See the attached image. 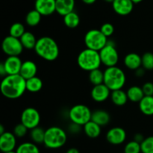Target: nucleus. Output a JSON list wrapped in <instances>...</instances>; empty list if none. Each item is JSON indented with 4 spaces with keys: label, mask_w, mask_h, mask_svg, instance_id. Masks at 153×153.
Returning <instances> with one entry per match:
<instances>
[{
    "label": "nucleus",
    "mask_w": 153,
    "mask_h": 153,
    "mask_svg": "<svg viewBox=\"0 0 153 153\" xmlns=\"http://www.w3.org/2000/svg\"><path fill=\"white\" fill-rule=\"evenodd\" d=\"M0 90L2 95L7 98H19L27 91L26 80L20 74L7 75L1 80Z\"/></svg>",
    "instance_id": "nucleus-1"
},
{
    "label": "nucleus",
    "mask_w": 153,
    "mask_h": 153,
    "mask_svg": "<svg viewBox=\"0 0 153 153\" xmlns=\"http://www.w3.org/2000/svg\"><path fill=\"white\" fill-rule=\"evenodd\" d=\"M34 50L38 56L48 62L56 60L60 53L59 46L57 42L48 36H43L37 39Z\"/></svg>",
    "instance_id": "nucleus-2"
},
{
    "label": "nucleus",
    "mask_w": 153,
    "mask_h": 153,
    "mask_svg": "<svg viewBox=\"0 0 153 153\" xmlns=\"http://www.w3.org/2000/svg\"><path fill=\"white\" fill-rule=\"evenodd\" d=\"M77 63L81 69L86 71H91L100 68L102 64L99 51L86 48L79 52L77 57Z\"/></svg>",
    "instance_id": "nucleus-3"
},
{
    "label": "nucleus",
    "mask_w": 153,
    "mask_h": 153,
    "mask_svg": "<svg viewBox=\"0 0 153 153\" xmlns=\"http://www.w3.org/2000/svg\"><path fill=\"white\" fill-rule=\"evenodd\" d=\"M67 140L65 130L58 126H52L45 131V146L50 149H57L64 146Z\"/></svg>",
    "instance_id": "nucleus-4"
},
{
    "label": "nucleus",
    "mask_w": 153,
    "mask_h": 153,
    "mask_svg": "<svg viewBox=\"0 0 153 153\" xmlns=\"http://www.w3.org/2000/svg\"><path fill=\"white\" fill-rule=\"evenodd\" d=\"M126 81V74L117 66L108 67L104 70V83L111 91L122 89Z\"/></svg>",
    "instance_id": "nucleus-5"
},
{
    "label": "nucleus",
    "mask_w": 153,
    "mask_h": 153,
    "mask_svg": "<svg viewBox=\"0 0 153 153\" xmlns=\"http://www.w3.org/2000/svg\"><path fill=\"white\" fill-rule=\"evenodd\" d=\"M84 41L87 48L100 52L104 46L107 45L108 40V38L100 31V29L93 28L85 34Z\"/></svg>",
    "instance_id": "nucleus-6"
},
{
    "label": "nucleus",
    "mask_w": 153,
    "mask_h": 153,
    "mask_svg": "<svg viewBox=\"0 0 153 153\" xmlns=\"http://www.w3.org/2000/svg\"><path fill=\"white\" fill-rule=\"evenodd\" d=\"M68 115L72 122L84 126L91 120L92 112L86 105L76 104L70 108Z\"/></svg>",
    "instance_id": "nucleus-7"
},
{
    "label": "nucleus",
    "mask_w": 153,
    "mask_h": 153,
    "mask_svg": "<svg viewBox=\"0 0 153 153\" xmlns=\"http://www.w3.org/2000/svg\"><path fill=\"white\" fill-rule=\"evenodd\" d=\"M102 64L107 68L117 66L119 61V53L112 42H108L107 45L100 51Z\"/></svg>",
    "instance_id": "nucleus-8"
},
{
    "label": "nucleus",
    "mask_w": 153,
    "mask_h": 153,
    "mask_svg": "<svg viewBox=\"0 0 153 153\" xmlns=\"http://www.w3.org/2000/svg\"><path fill=\"white\" fill-rule=\"evenodd\" d=\"M1 49L7 56H19L22 52L24 47L20 39L8 35L2 40Z\"/></svg>",
    "instance_id": "nucleus-9"
},
{
    "label": "nucleus",
    "mask_w": 153,
    "mask_h": 153,
    "mask_svg": "<svg viewBox=\"0 0 153 153\" xmlns=\"http://www.w3.org/2000/svg\"><path fill=\"white\" fill-rule=\"evenodd\" d=\"M21 123L28 128V130L37 128L40 122V114L36 108L29 106L23 110L21 113Z\"/></svg>",
    "instance_id": "nucleus-10"
},
{
    "label": "nucleus",
    "mask_w": 153,
    "mask_h": 153,
    "mask_svg": "<svg viewBox=\"0 0 153 153\" xmlns=\"http://www.w3.org/2000/svg\"><path fill=\"white\" fill-rule=\"evenodd\" d=\"M106 140L112 145H120L126 140V132L123 128L114 127L108 130Z\"/></svg>",
    "instance_id": "nucleus-11"
},
{
    "label": "nucleus",
    "mask_w": 153,
    "mask_h": 153,
    "mask_svg": "<svg viewBox=\"0 0 153 153\" xmlns=\"http://www.w3.org/2000/svg\"><path fill=\"white\" fill-rule=\"evenodd\" d=\"M16 136L10 131H5L0 135V150L1 152L13 151L16 146Z\"/></svg>",
    "instance_id": "nucleus-12"
},
{
    "label": "nucleus",
    "mask_w": 153,
    "mask_h": 153,
    "mask_svg": "<svg viewBox=\"0 0 153 153\" xmlns=\"http://www.w3.org/2000/svg\"><path fill=\"white\" fill-rule=\"evenodd\" d=\"M111 91L110 88L105 83H102L100 85L94 86L91 94L94 101L102 103L105 101L109 97H111Z\"/></svg>",
    "instance_id": "nucleus-13"
},
{
    "label": "nucleus",
    "mask_w": 153,
    "mask_h": 153,
    "mask_svg": "<svg viewBox=\"0 0 153 153\" xmlns=\"http://www.w3.org/2000/svg\"><path fill=\"white\" fill-rule=\"evenodd\" d=\"M34 9L42 16H49L56 12L55 0H35Z\"/></svg>",
    "instance_id": "nucleus-14"
},
{
    "label": "nucleus",
    "mask_w": 153,
    "mask_h": 153,
    "mask_svg": "<svg viewBox=\"0 0 153 153\" xmlns=\"http://www.w3.org/2000/svg\"><path fill=\"white\" fill-rule=\"evenodd\" d=\"M134 4L131 0H114L112 3V7L115 13L120 16H126L131 13Z\"/></svg>",
    "instance_id": "nucleus-15"
},
{
    "label": "nucleus",
    "mask_w": 153,
    "mask_h": 153,
    "mask_svg": "<svg viewBox=\"0 0 153 153\" xmlns=\"http://www.w3.org/2000/svg\"><path fill=\"white\" fill-rule=\"evenodd\" d=\"M7 75L19 74L22 62L19 56H7L3 62Z\"/></svg>",
    "instance_id": "nucleus-16"
},
{
    "label": "nucleus",
    "mask_w": 153,
    "mask_h": 153,
    "mask_svg": "<svg viewBox=\"0 0 153 153\" xmlns=\"http://www.w3.org/2000/svg\"><path fill=\"white\" fill-rule=\"evenodd\" d=\"M75 0H55L56 12L61 16H64L67 14L74 11Z\"/></svg>",
    "instance_id": "nucleus-17"
},
{
    "label": "nucleus",
    "mask_w": 153,
    "mask_h": 153,
    "mask_svg": "<svg viewBox=\"0 0 153 153\" xmlns=\"http://www.w3.org/2000/svg\"><path fill=\"white\" fill-rule=\"evenodd\" d=\"M37 66L35 62L31 60H27L22 62L19 74L25 80L34 77L37 75Z\"/></svg>",
    "instance_id": "nucleus-18"
},
{
    "label": "nucleus",
    "mask_w": 153,
    "mask_h": 153,
    "mask_svg": "<svg viewBox=\"0 0 153 153\" xmlns=\"http://www.w3.org/2000/svg\"><path fill=\"white\" fill-rule=\"evenodd\" d=\"M124 64L130 70H136L142 66V58L136 52L128 53L124 58Z\"/></svg>",
    "instance_id": "nucleus-19"
},
{
    "label": "nucleus",
    "mask_w": 153,
    "mask_h": 153,
    "mask_svg": "<svg viewBox=\"0 0 153 153\" xmlns=\"http://www.w3.org/2000/svg\"><path fill=\"white\" fill-rule=\"evenodd\" d=\"M110 114L104 110H97L92 112L91 120L100 124L101 127L105 126L110 122Z\"/></svg>",
    "instance_id": "nucleus-20"
},
{
    "label": "nucleus",
    "mask_w": 153,
    "mask_h": 153,
    "mask_svg": "<svg viewBox=\"0 0 153 153\" xmlns=\"http://www.w3.org/2000/svg\"><path fill=\"white\" fill-rule=\"evenodd\" d=\"M101 128L100 124L91 120L84 125V131L88 137L94 139L97 138L100 135L102 131Z\"/></svg>",
    "instance_id": "nucleus-21"
},
{
    "label": "nucleus",
    "mask_w": 153,
    "mask_h": 153,
    "mask_svg": "<svg viewBox=\"0 0 153 153\" xmlns=\"http://www.w3.org/2000/svg\"><path fill=\"white\" fill-rule=\"evenodd\" d=\"M110 98L114 104L118 106H123L128 100L127 93L124 92L123 89H117L114 90V91H111Z\"/></svg>",
    "instance_id": "nucleus-22"
},
{
    "label": "nucleus",
    "mask_w": 153,
    "mask_h": 153,
    "mask_svg": "<svg viewBox=\"0 0 153 153\" xmlns=\"http://www.w3.org/2000/svg\"><path fill=\"white\" fill-rule=\"evenodd\" d=\"M140 112L146 116L153 115V96L145 95L139 102Z\"/></svg>",
    "instance_id": "nucleus-23"
},
{
    "label": "nucleus",
    "mask_w": 153,
    "mask_h": 153,
    "mask_svg": "<svg viewBox=\"0 0 153 153\" xmlns=\"http://www.w3.org/2000/svg\"><path fill=\"white\" fill-rule=\"evenodd\" d=\"M126 93L128 100L134 103H139L145 96L142 87L137 86H133L129 87L127 90Z\"/></svg>",
    "instance_id": "nucleus-24"
},
{
    "label": "nucleus",
    "mask_w": 153,
    "mask_h": 153,
    "mask_svg": "<svg viewBox=\"0 0 153 153\" xmlns=\"http://www.w3.org/2000/svg\"><path fill=\"white\" fill-rule=\"evenodd\" d=\"M19 39L23 47L27 50L34 49L37 41L35 35L31 32H25Z\"/></svg>",
    "instance_id": "nucleus-25"
},
{
    "label": "nucleus",
    "mask_w": 153,
    "mask_h": 153,
    "mask_svg": "<svg viewBox=\"0 0 153 153\" xmlns=\"http://www.w3.org/2000/svg\"><path fill=\"white\" fill-rule=\"evenodd\" d=\"M43 85L42 80L37 76L26 80V90L30 92L35 93L40 91L43 88Z\"/></svg>",
    "instance_id": "nucleus-26"
},
{
    "label": "nucleus",
    "mask_w": 153,
    "mask_h": 153,
    "mask_svg": "<svg viewBox=\"0 0 153 153\" xmlns=\"http://www.w3.org/2000/svg\"><path fill=\"white\" fill-rule=\"evenodd\" d=\"M64 23L70 28H75L80 23V17L76 12L72 11L64 16Z\"/></svg>",
    "instance_id": "nucleus-27"
},
{
    "label": "nucleus",
    "mask_w": 153,
    "mask_h": 153,
    "mask_svg": "<svg viewBox=\"0 0 153 153\" xmlns=\"http://www.w3.org/2000/svg\"><path fill=\"white\" fill-rule=\"evenodd\" d=\"M16 153H40L37 144L33 142H25L18 146Z\"/></svg>",
    "instance_id": "nucleus-28"
},
{
    "label": "nucleus",
    "mask_w": 153,
    "mask_h": 153,
    "mask_svg": "<svg viewBox=\"0 0 153 153\" xmlns=\"http://www.w3.org/2000/svg\"><path fill=\"white\" fill-rule=\"evenodd\" d=\"M42 15L36 9L30 10L25 16V22L28 26L31 27L36 26L41 21Z\"/></svg>",
    "instance_id": "nucleus-29"
},
{
    "label": "nucleus",
    "mask_w": 153,
    "mask_h": 153,
    "mask_svg": "<svg viewBox=\"0 0 153 153\" xmlns=\"http://www.w3.org/2000/svg\"><path fill=\"white\" fill-rule=\"evenodd\" d=\"M45 131L46 130L40 128L39 126L31 129V132H30V136H31L32 142L36 144L43 143L45 138Z\"/></svg>",
    "instance_id": "nucleus-30"
},
{
    "label": "nucleus",
    "mask_w": 153,
    "mask_h": 153,
    "mask_svg": "<svg viewBox=\"0 0 153 153\" xmlns=\"http://www.w3.org/2000/svg\"><path fill=\"white\" fill-rule=\"evenodd\" d=\"M89 80L94 86L104 83V71L100 68L95 69L89 72Z\"/></svg>",
    "instance_id": "nucleus-31"
},
{
    "label": "nucleus",
    "mask_w": 153,
    "mask_h": 153,
    "mask_svg": "<svg viewBox=\"0 0 153 153\" xmlns=\"http://www.w3.org/2000/svg\"><path fill=\"white\" fill-rule=\"evenodd\" d=\"M25 32L26 31H25V26H24L23 24L19 22H14L10 27V29H9V35L17 38H20Z\"/></svg>",
    "instance_id": "nucleus-32"
},
{
    "label": "nucleus",
    "mask_w": 153,
    "mask_h": 153,
    "mask_svg": "<svg viewBox=\"0 0 153 153\" xmlns=\"http://www.w3.org/2000/svg\"><path fill=\"white\" fill-rule=\"evenodd\" d=\"M142 67L147 70L153 69V53L150 52H146L141 56Z\"/></svg>",
    "instance_id": "nucleus-33"
},
{
    "label": "nucleus",
    "mask_w": 153,
    "mask_h": 153,
    "mask_svg": "<svg viewBox=\"0 0 153 153\" xmlns=\"http://www.w3.org/2000/svg\"><path fill=\"white\" fill-rule=\"evenodd\" d=\"M124 153H141L140 143L135 140L129 141L124 147Z\"/></svg>",
    "instance_id": "nucleus-34"
},
{
    "label": "nucleus",
    "mask_w": 153,
    "mask_h": 153,
    "mask_svg": "<svg viewBox=\"0 0 153 153\" xmlns=\"http://www.w3.org/2000/svg\"><path fill=\"white\" fill-rule=\"evenodd\" d=\"M141 153H153V136H148L140 143Z\"/></svg>",
    "instance_id": "nucleus-35"
},
{
    "label": "nucleus",
    "mask_w": 153,
    "mask_h": 153,
    "mask_svg": "<svg viewBox=\"0 0 153 153\" xmlns=\"http://www.w3.org/2000/svg\"><path fill=\"white\" fill-rule=\"evenodd\" d=\"M28 128L25 127L22 123L20 122L15 126L13 133L17 138H22L24 136H25V134L28 132Z\"/></svg>",
    "instance_id": "nucleus-36"
},
{
    "label": "nucleus",
    "mask_w": 153,
    "mask_h": 153,
    "mask_svg": "<svg viewBox=\"0 0 153 153\" xmlns=\"http://www.w3.org/2000/svg\"><path fill=\"white\" fill-rule=\"evenodd\" d=\"M100 29L107 38L111 37L114 32V26L110 22H105L102 24Z\"/></svg>",
    "instance_id": "nucleus-37"
},
{
    "label": "nucleus",
    "mask_w": 153,
    "mask_h": 153,
    "mask_svg": "<svg viewBox=\"0 0 153 153\" xmlns=\"http://www.w3.org/2000/svg\"><path fill=\"white\" fill-rule=\"evenodd\" d=\"M145 95L153 96V82H146L142 86Z\"/></svg>",
    "instance_id": "nucleus-38"
},
{
    "label": "nucleus",
    "mask_w": 153,
    "mask_h": 153,
    "mask_svg": "<svg viewBox=\"0 0 153 153\" xmlns=\"http://www.w3.org/2000/svg\"><path fill=\"white\" fill-rule=\"evenodd\" d=\"M81 127H82L81 125H79V124L72 122L71 124H70V126H69V130H70L71 133L77 134L80 131Z\"/></svg>",
    "instance_id": "nucleus-39"
},
{
    "label": "nucleus",
    "mask_w": 153,
    "mask_h": 153,
    "mask_svg": "<svg viewBox=\"0 0 153 153\" xmlns=\"http://www.w3.org/2000/svg\"><path fill=\"white\" fill-rule=\"evenodd\" d=\"M144 139H145V137L143 136V135L141 134H140V133L136 134L134 136V140H135L136 142H139V143H141Z\"/></svg>",
    "instance_id": "nucleus-40"
},
{
    "label": "nucleus",
    "mask_w": 153,
    "mask_h": 153,
    "mask_svg": "<svg viewBox=\"0 0 153 153\" xmlns=\"http://www.w3.org/2000/svg\"><path fill=\"white\" fill-rule=\"evenodd\" d=\"M0 75H1L2 77H4V76H7V72H6L5 68H4L3 62H1V64H0Z\"/></svg>",
    "instance_id": "nucleus-41"
},
{
    "label": "nucleus",
    "mask_w": 153,
    "mask_h": 153,
    "mask_svg": "<svg viewBox=\"0 0 153 153\" xmlns=\"http://www.w3.org/2000/svg\"><path fill=\"white\" fill-rule=\"evenodd\" d=\"M144 70L145 69L143 68L140 67V68H138V69H137L136 70H134V71H135L136 76H138V77H141V76L144 74Z\"/></svg>",
    "instance_id": "nucleus-42"
},
{
    "label": "nucleus",
    "mask_w": 153,
    "mask_h": 153,
    "mask_svg": "<svg viewBox=\"0 0 153 153\" xmlns=\"http://www.w3.org/2000/svg\"><path fill=\"white\" fill-rule=\"evenodd\" d=\"M66 153H80V152L76 148H70L66 152Z\"/></svg>",
    "instance_id": "nucleus-43"
},
{
    "label": "nucleus",
    "mask_w": 153,
    "mask_h": 153,
    "mask_svg": "<svg viewBox=\"0 0 153 153\" xmlns=\"http://www.w3.org/2000/svg\"><path fill=\"white\" fill-rule=\"evenodd\" d=\"M85 4H92L97 2V0H82Z\"/></svg>",
    "instance_id": "nucleus-44"
},
{
    "label": "nucleus",
    "mask_w": 153,
    "mask_h": 153,
    "mask_svg": "<svg viewBox=\"0 0 153 153\" xmlns=\"http://www.w3.org/2000/svg\"><path fill=\"white\" fill-rule=\"evenodd\" d=\"M5 132V130H4V128L3 126V124H0V135L2 134Z\"/></svg>",
    "instance_id": "nucleus-45"
},
{
    "label": "nucleus",
    "mask_w": 153,
    "mask_h": 153,
    "mask_svg": "<svg viewBox=\"0 0 153 153\" xmlns=\"http://www.w3.org/2000/svg\"><path fill=\"white\" fill-rule=\"evenodd\" d=\"M131 1H132V2L134 3V4H138V3L143 2V0H131Z\"/></svg>",
    "instance_id": "nucleus-46"
},
{
    "label": "nucleus",
    "mask_w": 153,
    "mask_h": 153,
    "mask_svg": "<svg viewBox=\"0 0 153 153\" xmlns=\"http://www.w3.org/2000/svg\"><path fill=\"white\" fill-rule=\"evenodd\" d=\"M105 2H108V3H113V2L114 1V0H104Z\"/></svg>",
    "instance_id": "nucleus-47"
},
{
    "label": "nucleus",
    "mask_w": 153,
    "mask_h": 153,
    "mask_svg": "<svg viewBox=\"0 0 153 153\" xmlns=\"http://www.w3.org/2000/svg\"><path fill=\"white\" fill-rule=\"evenodd\" d=\"M3 153H16V151H14V150H13V151L7 152H3Z\"/></svg>",
    "instance_id": "nucleus-48"
},
{
    "label": "nucleus",
    "mask_w": 153,
    "mask_h": 153,
    "mask_svg": "<svg viewBox=\"0 0 153 153\" xmlns=\"http://www.w3.org/2000/svg\"><path fill=\"white\" fill-rule=\"evenodd\" d=\"M123 153H124V152H123Z\"/></svg>",
    "instance_id": "nucleus-49"
}]
</instances>
